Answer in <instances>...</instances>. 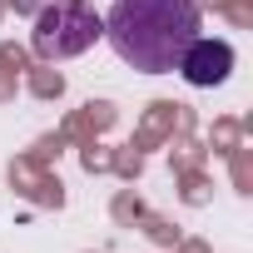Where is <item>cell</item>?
<instances>
[{"mask_svg":"<svg viewBox=\"0 0 253 253\" xmlns=\"http://www.w3.org/2000/svg\"><path fill=\"white\" fill-rule=\"evenodd\" d=\"M104 35L124 65L144 75H169L199 35V0H114Z\"/></svg>","mask_w":253,"mask_h":253,"instance_id":"obj_1","label":"cell"},{"mask_svg":"<svg viewBox=\"0 0 253 253\" xmlns=\"http://www.w3.org/2000/svg\"><path fill=\"white\" fill-rule=\"evenodd\" d=\"M99 35H104V20L84 0H55V5H40V15H35L30 50L40 60H70V55L89 50Z\"/></svg>","mask_w":253,"mask_h":253,"instance_id":"obj_2","label":"cell"},{"mask_svg":"<svg viewBox=\"0 0 253 253\" xmlns=\"http://www.w3.org/2000/svg\"><path fill=\"white\" fill-rule=\"evenodd\" d=\"M174 70H179L189 84L209 89V84H223V80H228V70H233V50H228L223 40H204V35H194Z\"/></svg>","mask_w":253,"mask_h":253,"instance_id":"obj_3","label":"cell"},{"mask_svg":"<svg viewBox=\"0 0 253 253\" xmlns=\"http://www.w3.org/2000/svg\"><path fill=\"white\" fill-rule=\"evenodd\" d=\"M10 184H15L20 199H30V204H40V209H60V204H65V184H60L45 164H35V159H15V164H10Z\"/></svg>","mask_w":253,"mask_h":253,"instance_id":"obj_4","label":"cell"},{"mask_svg":"<svg viewBox=\"0 0 253 253\" xmlns=\"http://www.w3.org/2000/svg\"><path fill=\"white\" fill-rule=\"evenodd\" d=\"M109 124H114V104L94 99V104H80V109L60 124V134H65V139H75V144L84 149V144H94V134H104V129H109Z\"/></svg>","mask_w":253,"mask_h":253,"instance_id":"obj_5","label":"cell"},{"mask_svg":"<svg viewBox=\"0 0 253 253\" xmlns=\"http://www.w3.org/2000/svg\"><path fill=\"white\" fill-rule=\"evenodd\" d=\"M174 124H179V104L174 99H159V104H149V114H144V124H139V134H134V154H144V149H154V144H164V139H174Z\"/></svg>","mask_w":253,"mask_h":253,"instance_id":"obj_6","label":"cell"},{"mask_svg":"<svg viewBox=\"0 0 253 253\" xmlns=\"http://www.w3.org/2000/svg\"><path fill=\"white\" fill-rule=\"evenodd\" d=\"M30 94H40V99H60V94H65V75L50 70V65H30Z\"/></svg>","mask_w":253,"mask_h":253,"instance_id":"obj_7","label":"cell"},{"mask_svg":"<svg viewBox=\"0 0 253 253\" xmlns=\"http://www.w3.org/2000/svg\"><path fill=\"white\" fill-rule=\"evenodd\" d=\"M174 174H179V184H184V189H179V194H184V204H194V209H199V204L209 199V179H204V169H199V164H189V169H174Z\"/></svg>","mask_w":253,"mask_h":253,"instance_id":"obj_8","label":"cell"},{"mask_svg":"<svg viewBox=\"0 0 253 253\" xmlns=\"http://www.w3.org/2000/svg\"><path fill=\"white\" fill-rule=\"evenodd\" d=\"M248 154H253L248 144H233V149H228V159H233V189H238V194L253 189V159H248Z\"/></svg>","mask_w":253,"mask_h":253,"instance_id":"obj_9","label":"cell"},{"mask_svg":"<svg viewBox=\"0 0 253 253\" xmlns=\"http://www.w3.org/2000/svg\"><path fill=\"white\" fill-rule=\"evenodd\" d=\"M139 223H144V233H149L154 243H164V248H179V228H174L169 218H159V213H139Z\"/></svg>","mask_w":253,"mask_h":253,"instance_id":"obj_10","label":"cell"},{"mask_svg":"<svg viewBox=\"0 0 253 253\" xmlns=\"http://www.w3.org/2000/svg\"><path fill=\"white\" fill-rule=\"evenodd\" d=\"M65 144H70V139L55 129V134H45V139H40V144H35L25 159H35V164H45V169H50V159H60V149H65Z\"/></svg>","mask_w":253,"mask_h":253,"instance_id":"obj_11","label":"cell"},{"mask_svg":"<svg viewBox=\"0 0 253 253\" xmlns=\"http://www.w3.org/2000/svg\"><path fill=\"white\" fill-rule=\"evenodd\" d=\"M238 134H243V124H238V119H218V124H213V149L228 154V149L238 144Z\"/></svg>","mask_w":253,"mask_h":253,"instance_id":"obj_12","label":"cell"},{"mask_svg":"<svg viewBox=\"0 0 253 253\" xmlns=\"http://www.w3.org/2000/svg\"><path fill=\"white\" fill-rule=\"evenodd\" d=\"M139 213H144V204H139L129 189L114 194V218H119V223H139Z\"/></svg>","mask_w":253,"mask_h":253,"instance_id":"obj_13","label":"cell"},{"mask_svg":"<svg viewBox=\"0 0 253 253\" xmlns=\"http://www.w3.org/2000/svg\"><path fill=\"white\" fill-rule=\"evenodd\" d=\"M109 169H114V174H124V179H134V174L144 169V154H134V149H119V154H109Z\"/></svg>","mask_w":253,"mask_h":253,"instance_id":"obj_14","label":"cell"},{"mask_svg":"<svg viewBox=\"0 0 253 253\" xmlns=\"http://www.w3.org/2000/svg\"><path fill=\"white\" fill-rule=\"evenodd\" d=\"M0 65H5V70H30V55L20 45H0Z\"/></svg>","mask_w":253,"mask_h":253,"instance_id":"obj_15","label":"cell"},{"mask_svg":"<svg viewBox=\"0 0 253 253\" xmlns=\"http://www.w3.org/2000/svg\"><path fill=\"white\" fill-rule=\"evenodd\" d=\"M80 159H84V169H89V174L109 169V149H99V144H84V154H80Z\"/></svg>","mask_w":253,"mask_h":253,"instance_id":"obj_16","label":"cell"},{"mask_svg":"<svg viewBox=\"0 0 253 253\" xmlns=\"http://www.w3.org/2000/svg\"><path fill=\"white\" fill-rule=\"evenodd\" d=\"M5 5H15V15H40L45 0H5Z\"/></svg>","mask_w":253,"mask_h":253,"instance_id":"obj_17","label":"cell"},{"mask_svg":"<svg viewBox=\"0 0 253 253\" xmlns=\"http://www.w3.org/2000/svg\"><path fill=\"white\" fill-rule=\"evenodd\" d=\"M10 94H15V70L0 65V99H10Z\"/></svg>","mask_w":253,"mask_h":253,"instance_id":"obj_18","label":"cell"},{"mask_svg":"<svg viewBox=\"0 0 253 253\" xmlns=\"http://www.w3.org/2000/svg\"><path fill=\"white\" fill-rule=\"evenodd\" d=\"M179 253H209L204 243H179Z\"/></svg>","mask_w":253,"mask_h":253,"instance_id":"obj_19","label":"cell"},{"mask_svg":"<svg viewBox=\"0 0 253 253\" xmlns=\"http://www.w3.org/2000/svg\"><path fill=\"white\" fill-rule=\"evenodd\" d=\"M0 15H5V0H0Z\"/></svg>","mask_w":253,"mask_h":253,"instance_id":"obj_20","label":"cell"}]
</instances>
